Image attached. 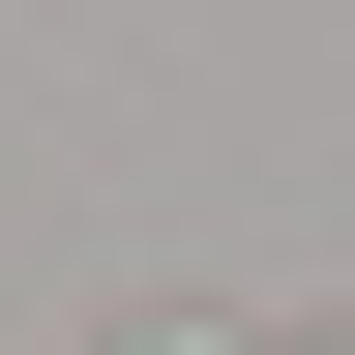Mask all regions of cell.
<instances>
[{
  "instance_id": "6da1fadb",
  "label": "cell",
  "mask_w": 355,
  "mask_h": 355,
  "mask_svg": "<svg viewBox=\"0 0 355 355\" xmlns=\"http://www.w3.org/2000/svg\"><path fill=\"white\" fill-rule=\"evenodd\" d=\"M119 355H237V326H178V296H148V326H119Z\"/></svg>"
}]
</instances>
